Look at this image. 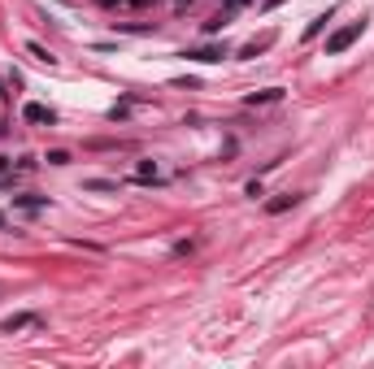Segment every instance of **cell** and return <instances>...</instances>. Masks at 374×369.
<instances>
[{
  "instance_id": "52a82bcc",
  "label": "cell",
  "mask_w": 374,
  "mask_h": 369,
  "mask_svg": "<svg viewBox=\"0 0 374 369\" xmlns=\"http://www.w3.org/2000/svg\"><path fill=\"white\" fill-rule=\"evenodd\" d=\"M296 204H300L296 191H283V196H274V200L266 204V213H287V208H296Z\"/></svg>"
},
{
  "instance_id": "7c38bea8",
  "label": "cell",
  "mask_w": 374,
  "mask_h": 369,
  "mask_svg": "<svg viewBox=\"0 0 374 369\" xmlns=\"http://www.w3.org/2000/svg\"><path fill=\"white\" fill-rule=\"evenodd\" d=\"M87 187H92V191H113V187H118V183H109V179H92Z\"/></svg>"
},
{
  "instance_id": "8fae6325",
  "label": "cell",
  "mask_w": 374,
  "mask_h": 369,
  "mask_svg": "<svg viewBox=\"0 0 374 369\" xmlns=\"http://www.w3.org/2000/svg\"><path fill=\"white\" fill-rule=\"evenodd\" d=\"M48 165H70V152L66 148H53V152H48Z\"/></svg>"
},
{
  "instance_id": "30bf717a",
  "label": "cell",
  "mask_w": 374,
  "mask_h": 369,
  "mask_svg": "<svg viewBox=\"0 0 374 369\" xmlns=\"http://www.w3.org/2000/svg\"><path fill=\"white\" fill-rule=\"evenodd\" d=\"M327 22H331V18H327V13H318V18H314V22H309V26H305V39H314V35H318V30H322V26H327Z\"/></svg>"
},
{
  "instance_id": "3957f363",
  "label": "cell",
  "mask_w": 374,
  "mask_h": 369,
  "mask_svg": "<svg viewBox=\"0 0 374 369\" xmlns=\"http://www.w3.org/2000/svg\"><path fill=\"white\" fill-rule=\"evenodd\" d=\"M22 118H26V122H35V126H53V122H57V114H53L48 105H40V100H31V105L22 109Z\"/></svg>"
},
{
  "instance_id": "7a4b0ae2",
  "label": "cell",
  "mask_w": 374,
  "mask_h": 369,
  "mask_svg": "<svg viewBox=\"0 0 374 369\" xmlns=\"http://www.w3.org/2000/svg\"><path fill=\"white\" fill-rule=\"evenodd\" d=\"M270 48H274V30H266V35H257V39H248V44L239 48V57H244V61H253V57H262V53H270Z\"/></svg>"
},
{
  "instance_id": "6da1fadb",
  "label": "cell",
  "mask_w": 374,
  "mask_h": 369,
  "mask_svg": "<svg viewBox=\"0 0 374 369\" xmlns=\"http://www.w3.org/2000/svg\"><path fill=\"white\" fill-rule=\"evenodd\" d=\"M362 30H366V22H348V26H339L335 35L327 39V57H339V53H348V48L362 39Z\"/></svg>"
},
{
  "instance_id": "9a60e30c",
  "label": "cell",
  "mask_w": 374,
  "mask_h": 369,
  "mask_svg": "<svg viewBox=\"0 0 374 369\" xmlns=\"http://www.w3.org/2000/svg\"><path fill=\"white\" fill-rule=\"evenodd\" d=\"M109 5H113V0H109Z\"/></svg>"
},
{
  "instance_id": "4fadbf2b",
  "label": "cell",
  "mask_w": 374,
  "mask_h": 369,
  "mask_svg": "<svg viewBox=\"0 0 374 369\" xmlns=\"http://www.w3.org/2000/svg\"><path fill=\"white\" fill-rule=\"evenodd\" d=\"M226 5H231V9H244V5H248V0H226Z\"/></svg>"
},
{
  "instance_id": "277c9868",
  "label": "cell",
  "mask_w": 374,
  "mask_h": 369,
  "mask_svg": "<svg viewBox=\"0 0 374 369\" xmlns=\"http://www.w3.org/2000/svg\"><path fill=\"white\" fill-rule=\"evenodd\" d=\"M283 96H287L283 87H262V91H253V96H244V105H253V109H257V105H279V100H283Z\"/></svg>"
},
{
  "instance_id": "9c48e42d",
  "label": "cell",
  "mask_w": 374,
  "mask_h": 369,
  "mask_svg": "<svg viewBox=\"0 0 374 369\" xmlns=\"http://www.w3.org/2000/svg\"><path fill=\"white\" fill-rule=\"evenodd\" d=\"M26 53H31V57H35V61H44V66H53V61H57V57H53V53H48V48H44V44H35V39H31V44H26Z\"/></svg>"
},
{
  "instance_id": "5b68a950",
  "label": "cell",
  "mask_w": 374,
  "mask_h": 369,
  "mask_svg": "<svg viewBox=\"0 0 374 369\" xmlns=\"http://www.w3.org/2000/svg\"><path fill=\"white\" fill-rule=\"evenodd\" d=\"M192 61H205V66H214V61L226 57V44H209V48H196V53H187Z\"/></svg>"
},
{
  "instance_id": "ba28073f",
  "label": "cell",
  "mask_w": 374,
  "mask_h": 369,
  "mask_svg": "<svg viewBox=\"0 0 374 369\" xmlns=\"http://www.w3.org/2000/svg\"><path fill=\"white\" fill-rule=\"evenodd\" d=\"M26 326H35V313H13V317H5V322H0V330H5V334L26 330Z\"/></svg>"
},
{
  "instance_id": "5bb4252c",
  "label": "cell",
  "mask_w": 374,
  "mask_h": 369,
  "mask_svg": "<svg viewBox=\"0 0 374 369\" xmlns=\"http://www.w3.org/2000/svg\"><path fill=\"white\" fill-rule=\"evenodd\" d=\"M5 165H9V161H5V156H0V174H5Z\"/></svg>"
},
{
  "instance_id": "8992f818",
  "label": "cell",
  "mask_w": 374,
  "mask_h": 369,
  "mask_svg": "<svg viewBox=\"0 0 374 369\" xmlns=\"http://www.w3.org/2000/svg\"><path fill=\"white\" fill-rule=\"evenodd\" d=\"M13 208L18 213H40V208H48V196H13Z\"/></svg>"
}]
</instances>
